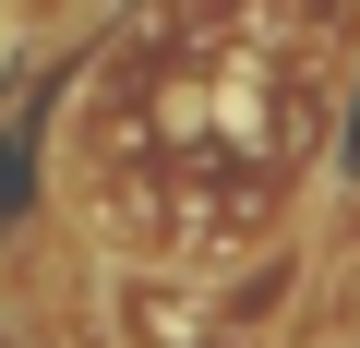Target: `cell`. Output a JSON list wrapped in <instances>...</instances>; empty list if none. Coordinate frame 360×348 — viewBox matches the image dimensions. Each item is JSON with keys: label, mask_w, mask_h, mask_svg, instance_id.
I'll return each mask as SVG.
<instances>
[]
</instances>
